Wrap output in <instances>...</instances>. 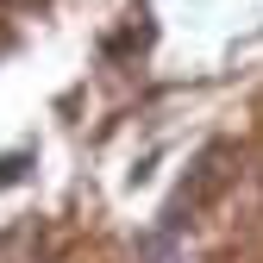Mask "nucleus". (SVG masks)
<instances>
[{"label": "nucleus", "instance_id": "f257e3e1", "mask_svg": "<svg viewBox=\"0 0 263 263\" xmlns=\"http://www.w3.org/2000/svg\"><path fill=\"white\" fill-rule=\"evenodd\" d=\"M25 176V151H13V157H0V188H13Z\"/></svg>", "mask_w": 263, "mask_h": 263}]
</instances>
